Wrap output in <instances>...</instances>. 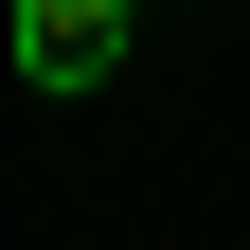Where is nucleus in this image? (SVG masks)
<instances>
[{"instance_id": "nucleus-1", "label": "nucleus", "mask_w": 250, "mask_h": 250, "mask_svg": "<svg viewBox=\"0 0 250 250\" xmlns=\"http://www.w3.org/2000/svg\"><path fill=\"white\" fill-rule=\"evenodd\" d=\"M125 18H143V0H0V54L36 89H107L125 72Z\"/></svg>"}]
</instances>
